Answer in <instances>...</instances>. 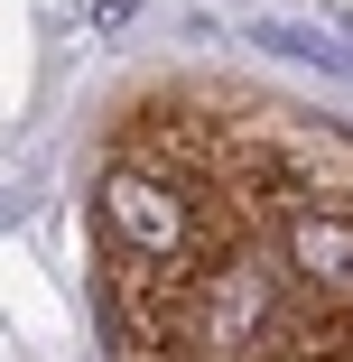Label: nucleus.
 <instances>
[{"label": "nucleus", "mask_w": 353, "mask_h": 362, "mask_svg": "<svg viewBox=\"0 0 353 362\" xmlns=\"http://www.w3.org/2000/svg\"><path fill=\"white\" fill-rule=\"evenodd\" d=\"M103 223L130 260H186V195L149 168H112L103 177Z\"/></svg>", "instance_id": "nucleus-1"}, {"label": "nucleus", "mask_w": 353, "mask_h": 362, "mask_svg": "<svg viewBox=\"0 0 353 362\" xmlns=\"http://www.w3.org/2000/svg\"><path fill=\"white\" fill-rule=\"evenodd\" d=\"M289 269L325 298H353V214H289Z\"/></svg>", "instance_id": "nucleus-2"}, {"label": "nucleus", "mask_w": 353, "mask_h": 362, "mask_svg": "<svg viewBox=\"0 0 353 362\" xmlns=\"http://www.w3.org/2000/svg\"><path fill=\"white\" fill-rule=\"evenodd\" d=\"M251 37H260L270 56H298V65H344V56H335V47H325L316 28H289V19H260Z\"/></svg>", "instance_id": "nucleus-3"}]
</instances>
